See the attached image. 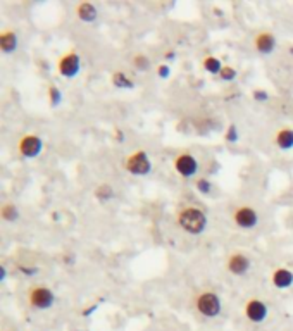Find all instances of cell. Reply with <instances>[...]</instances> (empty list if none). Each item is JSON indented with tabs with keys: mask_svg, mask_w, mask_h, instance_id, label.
<instances>
[{
	"mask_svg": "<svg viewBox=\"0 0 293 331\" xmlns=\"http://www.w3.org/2000/svg\"><path fill=\"white\" fill-rule=\"evenodd\" d=\"M178 224L190 235H202L207 228V216L198 207H185L178 214Z\"/></svg>",
	"mask_w": 293,
	"mask_h": 331,
	"instance_id": "cell-1",
	"label": "cell"
},
{
	"mask_svg": "<svg viewBox=\"0 0 293 331\" xmlns=\"http://www.w3.org/2000/svg\"><path fill=\"white\" fill-rule=\"evenodd\" d=\"M195 309L200 316L204 317H217L223 310V304L221 299L217 297V293L214 291H202L195 299Z\"/></svg>",
	"mask_w": 293,
	"mask_h": 331,
	"instance_id": "cell-2",
	"label": "cell"
},
{
	"mask_svg": "<svg viewBox=\"0 0 293 331\" xmlns=\"http://www.w3.org/2000/svg\"><path fill=\"white\" fill-rule=\"evenodd\" d=\"M125 169L133 176H146L152 171V160L145 150H135L131 155L126 157Z\"/></svg>",
	"mask_w": 293,
	"mask_h": 331,
	"instance_id": "cell-3",
	"label": "cell"
},
{
	"mask_svg": "<svg viewBox=\"0 0 293 331\" xmlns=\"http://www.w3.org/2000/svg\"><path fill=\"white\" fill-rule=\"evenodd\" d=\"M28 302L37 310H48L55 304V293L48 287H33L28 291Z\"/></svg>",
	"mask_w": 293,
	"mask_h": 331,
	"instance_id": "cell-4",
	"label": "cell"
},
{
	"mask_svg": "<svg viewBox=\"0 0 293 331\" xmlns=\"http://www.w3.org/2000/svg\"><path fill=\"white\" fill-rule=\"evenodd\" d=\"M80 69H81V57H80V54H76L74 50L64 54L57 62L59 74L63 78H67V80L76 78L78 74H80Z\"/></svg>",
	"mask_w": 293,
	"mask_h": 331,
	"instance_id": "cell-5",
	"label": "cell"
},
{
	"mask_svg": "<svg viewBox=\"0 0 293 331\" xmlns=\"http://www.w3.org/2000/svg\"><path fill=\"white\" fill-rule=\"evenodd\" d=\"M18 150L26 159H35V157L40 155L42 150H43V140L38 135H31V133H29V135L21 136V140H19L18 143Z\"/></svg>",
	"mask_w": 293,
	"mask_h": 331,
	"instance_id": "cell-6",
	"label": "cell"
},
{
	"mask_svg": "<svg viewBox=\"0 0 293 331\" xmlns=\"http://www.w3.org/2000/svg\"><path fill=\"white\" fill-rule=\"evenodd\" d=\"M233 222L240 229H253L259 224V214L250 205H242V207L234 209L233 212Z\"/></svg>",
	"mask_w": 293,
	"mask_h": 331,
	"instance_id": "cell-7",
	"label": "cell"
},
{
	"mask_svg": "<svg viewBox=\"0 0 293 331\" xmlns=\"http://www.w3.org/2000/svg\"><path fill=\"white\" fill-rule=\"evenodd\" d=\"M174 171L181 176V178H193L198 175V160L195 159L191 154H180L174 159Z\"/></svg>",
	"mask_w": 293,
	"mask_h": 331,
	"instance_id": "cell-8",
	"label": "cell"
},
{
	"mask_svg": "<svg viewBox=\"0 0 293 331\" xmlns=\"http://www.w3.org/2000/svg\"><path fill=\"white\" fill-rule=\"evenodd\" d=\"M269 309L266 306V302L259 299H250L245 304V317L250 321L252 324H260L268 319Z\"/></svg>",
	"mask_w": 293,
	"mask_h": 331,
	"instance_id": "cell-9",
	"label": "cell"
},
{
	"mask_svg": "<svg viewBox=\"0 0 293 331\" xmlns=\"http://www.w3.org/2000/svg\"><path fill=\"white\" fill-rule=\"evenodd\" d=\"M250 269V259L247 255L240 254H233L230 259H228V271L234 276H245Z\"/></svg>",
	"mask_w": 293,
	"mask_h": 331,
	"instance_id": "cell-10",
	"label": "cell"
},
{
	"mask_svg": "<svg viewBox=\"0 0 293 331\" xmlns=\"http://www.w3.org/2000/svg\"><path fill=\"white\" fill-rule=\"evenodd\" d=\"M253 45H255V50L259 52V54L271 55L276 48V37L271 31H262L255 37Z\"/></svg>",
	"mask_w": 293,
	"mask_h": 331,
	"instance_id": "cell-11",
	"label": "cell"
},
{
	"mask_svg": "<svg viewBox=\"0 0 293 331\" xmlns=\"http://www.w3.org/2000/svg\"><path fill=\"white\" fill-rule=\"evenodd\" d=\"M271 281L278 290H286V288L293 287V273L286 267H278L272 273Z\"/></svg>",
	"mask_w": 293,
	"mask_h": 331,
	"instance_id": "cell-12",
	"label": "cell"
},
{
	"mask_svg": "<svg viewBox=\"0 0 293 331\" xmlns=\"http://www.w3.org/2000/svg\"><path fill=\"white\" fill-rule=\"evenodd\" d=\"M18 45H19V40H18V35H16L14 31H11V29H5V31L0 33V50L4 52V54H14L16 50H18Z\"/></svg>",
	"mask_w": 293,
	"mask_h": 331,
	"instance_id": "cell-13",
	"label": "cell"
},
{
	"mask_svg": "<svg viewBox=\"0 0 293 331\" xmlns=\"http://www.w3.org/2000/svg\"><path fill=\"white\" fill-rule=\"evenodd\" d=\"M76 16L83 22H93L99 18V11H97V7L92 2H81L76 7Z\"/></svg>",
	"mask_w": 293,
	"mask_h": 331,
	"instance_id": "cell-14",
	"label": "cell"
},
{
	"mask_svg": "<svg viewBox=\"0 0 293 331\" xmlns=\"http://www.w3.org/2000/svg\"><path fill=\"white\" fill-rule=\"evenodd\" d=\"M274 145L279 150H292L293 149V130L292 128H281L274 135Z\"/></svg>",
	"mask_w": 293,
	"mask_h": 331,
	"instance_id": "cell-15",
	"label": "cell"
},
{
	"mask_svg": "<svg viewBox=\"0 0 293 331\" xmlns=\"http://www.w3.org/2000/svg\"><path fill=\"white\" fill-rule=\"evenodd\" d=\"M224 66L221 64V61L217 57H214V55H205L204 59V69L207 71L209 74H217L219 76V73L223 71Z\"/></svg>",
	"mask_w": 293,
	"mask_h": 331,
	"instance_id": "cell-16",
	"label": "cell"
},
{
	"mask_svg": "<svg viewBox=\"0 0 293 331\" xmlns=\"http://www.w3.org/2000/svg\"><path fill=\"white\" fill-rule=\"evenodd\" d=\"M0 218L5 222H16L19 219V209L14 204H5L0 209Z\"/></svg>",
	"mask_w": 293,
	"mask_h": 331,
	"instance_id": "cell-17",
	"label": "cell"
},
{
	"mask_svg": "<svg viewBox=\"0 0 293 331\" xmlns=\"http://www.w3.org/2000/svg\"><path fill=\"white\" fill-rule=\"evenodd\" d=\"M112 85L117 88H128V90H131L133 87H135V83H133V80H129L128 76H126L123 71H114L112 74Z\"/></svg>",
	"mask_w": 293,
	"mask_h": 331,
	"instance_id": "cell-18",
	"label": "cell"
},
{
	"mask_svg": "<svg viewBox=\"0 0 293 331\" xmlns=\"http://www.w3.org/2000/svg\"><path fill=\"white\" fill-rule=\"evenodd\" d=\"M112 197H114V190H112V186H110V185L102 183V185L97 186V190H95V199H97V200L107 202V200H110Z\"/></svg>",
	"mask_w": 293,
	"mask_h": 331,
	"instance_id": "cell-19",
	"label": "cell"
},
{
	"mask_svg": "<svg viewBox=\"0 0 293 331\" xmlns=\"http://www.w3.org/2000/svg\"><path fill=\"white\" fill-rule=\"evenodd\" d=\"M195 188H197L202 195H210L214 186H212V181H209L207 178H198L197 181H195Z\"/></svg>",
	"mask_w": 293,
	"mask_h": 331,
	"instance_id": "cell-20",
	"label": "cell"
},
{
	"mask_svg": "<svg viewBox=\"0 0 293 331\" xmlns=\"http://www.w3.org/2000/svg\"><path fill=\"white\" fill-rule=\"evenodd\" d=\"M48 102H50V107H57L59 104L63 102V91L59 90L57 87H54V85L48 88Z\"/></svg>",
	"mask_w": 293,
	"mask_h": 331,
	"instance_id": "cell-21",
	"label": "cell"
},
{
	"mask_svg": "<svg viewBox=\"0 0 293 331\" xmlns=\"http://www.w3.org/2000/svg\"><path fill=\"white\" fill-rule=\"evenodd\" d=\"M133 64H135V67L138 71H142V73H146L148 71V67H150V61H148V57L143 54H138L135 55V59H133Z\"/></svg>",
	"mask_w": 293,
	"mask_h": 331,
	"instance_id": "cell-22",
	"label": "cell"
},
{
	"mask_svg": "<svg viewBox=\"0 0 293 331\" xmlns=\"http://www.w3.org/2000/svg\"><path fill=\"white\" fill-rule=\"evenodd\" d=\"M236 76H238V73H236V69H234V67H231V66H224L223 71L219 73V78L223 81H233Z\"/></svg>",
	"mask_w": 293,
	"mask_h": 331,
	"instance_id": "cell-23",
	"label": "cell"
},
{
	"mask_svg": "<svg viewBox=\"0 0 293 331\" xmlns=\"http://www.w3.org/2000/svg\"><path fill=\"white\" fill-rule=\"evenodd\" d=\"M224 138H226V142H230V143L238 142V128H236V124H230V126H228Z\"/></svg>",
	"mask_w": 293,
	"mask_h": 331,
	"instance_id": "cell-24",
	"label": "cell"
},
{
	"mask_svg": "<svg viewBox=\"0 0 293 331\" xmlns=\"http://www.w3.org/2000/svg\"><path fill=\"white\" fill-rule=\"evenodd\" d=\"M252 98L255 102H268L269 93L266 90H262V88H255V90L252 91Z\"/></svg>",
	"mask_w": 293,
	"mask_h": 331,
	"instance_id": "cell-25",
	"label": "cell"
},
{
	"mask_svg": "<svg viewBox=\"0 0 293 331\" xmlns=\"http://www.w3.org/2000/svg\"><path fill=\"white\" fill-rule=\"evenodd\" d=\"M18 271L21 274H24V276H28V278H31V276H35V274L40 273V269H38V267H29V266L26 267V266H22V264H21V266H18Z\"/></svg>",
	"mask_w": 293,
	"mask_h": 331,
	"instance_id": "cell-26",
	"label": "cell"
},
{
	"mask_svg": "<svg viewBox=\"0 0 293 331\" xmlns=\"http://www.w3.org/2000/svg\"><path fill=\"white\" fill-rule=\"evenodd\" d=\"M157 74H159V78L166 80V78L171 76V67H169L167 64H161V66H159V67H157Z\"/></svg>",
	"mask_w": 293,
	"mask_h": 331,
	"instance_id": "cell-27",
	"label": "cell"
},
{
	"mask_svg": "<svg viewBox=\"0 0 293 331\" xmlns=\"http://www.w3.org/2000/svg\"><path fill=\"white\" fill-rule=\"evenodd\" d=\"M97 309H99V304H93V306H90L88 309H84L83 312H81V316H83V317H90Z\"/></svg>",
	"mask_w": 293,
	"mask_h": 331,
	"instance_id": "cell-28",
	"label": "cell"
},
{
	"mask_svg": "<svg viewBox=\"0 0 293 331\" xmlns=\"http://www.w3.org/2000/svg\"><path fill=\"white\" fill-rule=\"evenodd\" d=\"M5 280H7V267H5V264H0V281Z\"/></svg>",
	"mask_w": 293,
	"mask_h": 331,
	"instance_id": "cell-29",
	"label": "cell"
},
{
	"mask_svg": "<svg viewBox=\"0 0 293 331\" xmlns=\"http://www.w3.org/2000/svg\"><path fill=\"white\" fill-rule=\"evenodd\" d=\"M64 262H66V266H73V262H74V257L73 255H64Z\"/></svg>",
	"mask_w": 293,
	"mask_h": 331,
	"instance_id": "cell-30",
	"label": "cell"
},
{
	"mask_svg": "<svg viewBox=\"0 0 293 331\" xmlns=\"http://www.w3.org/2000/svg\"><path fill=\"white\" fill-rule=\"evenodd\" d=\"M174 52H167V54H164V57L167 59V61H172V59H174Z\"/></svg>",
	"mask_w": 293,
	"mask_h": 331,
	"instance_id": "cell-31",
	"label": "cell"
},
{
	"mask_svg": "<svg viewBox=\"0 0 293 331\" xmlns=\"http://www.w3.org/2000/svg\"><path fill=\"white\" fill-rule=\"evenodd\" d=\"M116 135H117V142H123V138H125V136H123V133L119 130H116Z\"/></svg>",
	"mask_w": 293,
	"mask_h": 331,
	"instance_id": "cell-32",
	"label": "cell"
},
{
	"mask_svg": "<svg viewBox=\"0 0 293 331\" xmlns=\"http://www.w3.org/2000/svg\"><path fill=\"white\" fill-rule=\"evenodd\" d=\"M288 52H290V55L293 57V45H290V47H288Z\"/></svg>",
	"mask_w": 293,
	"mask_h": 331,
	"instance_id": "cell-33",
	"label": "cell"
},
{
	"mask_svg": "<svg viewBox=\"0 0 293 331\" xmlns=\"http://www.w3.org/2000/svg\"><path fill=\"white\" fill-rule=\"evenodd\" d=\"M7 331H14V330H7Z\"/></svg>",
	"mask_w": 293,
	"mask_h": 331,
	"instance_id": "cell-34",
	"label": "cell"
}]
</instances>
